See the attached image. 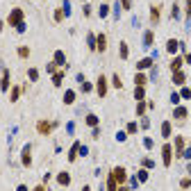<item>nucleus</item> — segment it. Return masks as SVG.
I'll list each match as a JSON object with an SVG mask.
<instances>
[{
	"instance_id": "8",
	"label": "nucleus",
	"mask_w": 191,
	"mask_h": 191,
	"mask_svg": "<svg viewBox=\"0 0 191 191\" xmlns=\"http://www.w3.org/2000/svg\"><path fill=\"white\" fill-rule=\"evenodd\" d=\"M57 180H59V184H68V182H71V177H68V173H59V177H57Z\"/></svg>"
},
{
	"instance_id": "5",
	"label": "nucleus",
	"mask_w": 191,
	"mask_h": 191,
	"mask_svg": "<svg viewBox=\"0 0 191 191\" xmlns=\"http://www.w3.org/2000/svg\"><path fill=\"white\" fill-rule=\"evenodd\" d=\"M114 177H116L119 182H123L125 180V171L123 168H116V171H114Z\"/></svg>"
},
{
	"instance_id": "18",
	"label": "nucleus",
	"mask_w": 191,
	"mask_h": 191,
	"mask_svg": "<svg viewBox=\"0 0 191 191\" xmlns=\"http://www.w3.org/2000/svg\"><path fill=\"white\" fill-rule=\"evenodd\" d=\"M150 41H152V34H150V32H146V39H143V43H146V46H150Z\"/></svg>"
},
{
	"instance_id": "21",
	"label": "nucleus",
	"mask_w": 191,
	"mask_h": 191,
	"mask_svg": "<svg viewBox=\"0 0 191 191\" xmlns=\"http://www.w3.org/2000/svg\"><path fill=\"white\" fill-rule=\"evenodd\" d=\"M107 11H109V7H107V5H103V7H100V16H103V18L107 16Z\"/></svg>"
},
{
	"instance_id": "10",
	"label": "nucleus",
	"mask_w": 191,
	"mask_h": 191,
	"mask_svg": "<svg viewBox=\"0 0 191 191\" xmlns=\"http://www.w3.org/2000/svg\"><path fill=\"white\" fill-rule=\"evenodd\" d=\"M55 62H57V64H64V52H62V50H57V55H55Z\"/></svg>"
},
{
	"instance_id": "15",
	"label": "nucleus",
	"mask_w": 191,
	"mask_h": 191,
	"mask_svg": "<svg viewBox=\"0 0 191 191\" xmlns=\"http://www.w3.org/2000/svg\"><path fill=\"white\" fill-rule=\"evenodd\" d=\"M173 80L180 84V82H184V75H182V73H175V75H173Z\"/></svg>"
},
{
	"instance_id": "14",
	"label": "nucleus",
	"mask_w": 191,
	"mask_h": 191,
	"mask_svg": "<svg viewBox=\"0 0 191 191\" xmlns=\"http://www.w3.org/2000/svg\"><path fill=\"white\" fill-rule=\"evenodd\" d=\"M150 64H152V62H150V59H141V62H139V68H148Z\"/></svg>"
},
{
	"instance_id": "3",
	"label": "nucleus",
	"mask_w": 191,
	"mask_h": 191,
	"mask_svg": "<svg viewBox=\"0 0 191 191\" xmlns=\"http://www.w3.org/2000/svg\"><path fill=\"white\" fill-rule=\"evenodd\" d=\"M23 164L30 166V146H25V148H23Z\"/></svg>"
},
{
	"instance_id": "12",
	"label": "nucleus",
	"mask_w": 191,
	"mask_h": 191,
	"mask_svg": "<svg viewBox=\"0 0 191 191\" xmlns=\"http://www.w3.org/2000/svg\"><path fill=\"white\" fill-rule=\"evenodd\" d=\"M134 96H137V100H141V98H143V87H137Z\"/></svg>"
},
{
	"instance_id": "2",
	"label": "nucleus",
	"mask_w": 191,
	"mask_h": 191,
	"mask_svg": "<svg viewBox=\"0 0 191 191\" xmlns=\"http://www.w3.org/2000/svg\"><path fill=\"white\" fill-rule=\"evenodd\" d=\"M98 93H100V96H105V93H107V82H105L103 75H100V80H98Z\"/></svg>"
},
{
	"instance_id": "16",
	"label": "nucleus",
	"mask_w": 191,
	"mask_h": 191,
	"mask_svg": "<svg viewBox=\"0 0 191 191\" xmlns=\"http://www.w3.org/2000/svg\"><path fill=\"white\" fill-rule=\"evenodd\" d=\"M121 57H123V59L128 57V46H125V43H121Z\"/></svg>"
},
{
	"instance_id": "17",
	"label": "nucleus",
	"mask_w": 191,
	"mask_h": 191,
	"mask_svg": "<svg viewBox=\"0 0 191 191\" xmlns=\"http://www.w3.org/2000/svg\"><path fill=\"white\" fill-rule=\"evenodd\" d=\"M98 50H105V36H98Z\"/></svg>"
},
{
	"instance_id": "7",
	"label": "nucleus",
	"mask_w": 191,
	"mask_h": 191,
	"mask_svg": "<svg viewBox=\"0 0 191 191\" xmlns=\"http://www.w3.org/2000/svg\"><path fill=\"white\" fill-rule=\"evenodd\" d=\"M73 100H75V93H73V91H66V93H64V103H66V105H71Z\"/></svg>"
},
{
	"instance_id": "22",
	"label": "nucleus",
	"mask_w": 191,
	"mask_h": 191,
	"mask_svg": "<svg viewBox=\"0 0 191 191\" xmlns=\"http://www.w3.org/2000/svg\"><path fill=\"white\" fill-rule=\"evenodd\" d=\"M114 87L121 89V80H119V75H114Z\"/></svg>"
},
{
	"instance_id": "11",
	"label": "nucleus",
	"mask_w": 191,
	"mask_h": 191,
	"mask_svg": "<svg viewBox=\"0 0 191 191\" xmlns=\"http://www.w3.org/2000/svg\"><path fill=\"white\" fill-rule=\"evenodd\" d=\"M87 123H89V125H98V119H96L93 114H89V116H87Z\"/></svg>"
},
{
	"instance_id": "13",
	"label": "nucleus",
	"mask_w": 191,
	"mask_h": 191,
	"mask_svg": "<svg viewBox=\"0 0 191 191\" xmlns=\"http://www.w3.org/2000/svg\"><path fill=\"white\" fill-rule=\"evenodd\" d=\"M162 134H164V137L171 134V125H168V123H164V128H162Z\"/></svg>"
},
{
	"instance_id": "19",
	"label": "nucleus",
	"mask_w": 191,
	"mask_h": 191,
	"mask_svg": "<svg viewBox=\"0 0 191 191\" xmlns=\"http://www.w3.org/2000/svg\"><path fill=\"white\" fill-rule=\"evenodd\" d=\"M7 87H9V75L5 73V78H2V89H7Z\"/></svg>"
},
{
	"instance_id": "24",
	"label": "nucleus",
	"mask_w": 191,
	"mask_h": 191,
	"mask_svg": "<svg viewBox=\"0 0 191 191\" xmlns=\"http://www.w3.org/2000/svg\"><path fill=\"white\" fill-rule=\"evenodd\" d=\"M16 191H27V186H23V184H21V186H18Z\"/></svg>"
},
{
	"instance_id": "20",
	"label": "nucleus",
	"mask_w": 191,
	"mask_h": 191,
	"mask_svg": "<svg viewBox=\"0 0 191 191\" xmlns=\"http://www.w3.org/2000/svg\"><path fill=\"white\" fill-rule=\"evenodd\" d=\"M146 180H148V173H146V171H141V173H139V182H146Z\"/></svg>"
},
{
	"instance_id": "23",
	"label": "nucleus",
	"mask_w": 191,
	"mask_h": 191,
	"mask_svg": "<svg viewBox=\"0 0 191 191\" xmlns=\"http://www.w3.org/2000/svg\"><path fill=\"white\" fill-rule=\"evenodd\" d=\"M64 14H66V16L71 14V5H68V2H64Z\"/></svg>"
},
{
	"instance_id": "25",
	"label": "nucleus",
	"mask_w": 191,
	"mask_h": 191,
	"mask_svg": "<svg viewBox=\"0 0 191 191\" xmlns=\"http://www.w3.org/2000/svg\"><path fill=\"white\" fill-rule=\"evenodd\" d=\"M123 5H125V7H130V0H123Z\"/></svg>"
},
{
	"instance_id": "6",
	"label": "nucleus",
	"mask_w": 191,
	"mask_h": 191,
	"mask_svg": "<svg viewBox=\"0 0 191 191\" xmlns=\"http://www.w3.org/2000/svg\"><path fill=\"white\" fill-rule=\"evenodd\" d=\"M166 50H168V52H175L177 50V41H175V39H171V41L166 43Z\"/></svg>"
},
{
	"instance_id": "4",
	"label": "nucleus",
	"mask_w": 191,
	"mask_h": 191,
	"mask_svg": "<svg viewBox=\"0 0 191 191\" xmlns=\"http://www.w3.org/2000/svg\"><path fill=\"white\" fill-rule=\"evenodd\" d=\"M164 164H171V146H164Z\"/></svg>"
},
{
	"instance_id": "26",
	"label": "nucleus",
	"mask_w": 191,
	"mask_h": 191,
	"mask_svg": "<svg viewBox=\"0 0 191 191\" xmlns=\"http://www.w3.org/2000/svg\"><path fill=\"white\" fill-rule=\"evenodd\" d=\"M82 191H89V186H84V189H82Z\"/></svg>"
},
{
	"instance_id": "1",
	"label": "nucleus",
	"mask_w": 191,
	"mask_h": 191,
	"mask_svg": "<svg viewBox=\"0 0 191 191\" xmlns=\"http://www.w3.org/2000/svg\"><path fill=\"white\" fill-rule=\"evenodd\" d=\"M21 18H23V11H21V9H14V11L9 14V23H11V25L21 23Z\"/></svg>"
},
{
	"instance_id": "27",
	"label": "nucleus",
	"mask_w": 191,
	"mask_h": 191,
	"mask_svg": "<svg viewBox=\"0 0 191 191\" xmlns=\"http://www.w3.org/2000/svg\"><path fill=\"white\" fill-rule=\"evenodd\" d=\"M36 191H43V189H41V186H39V189H36Z\"/></svg>"
},
{
	"instance_id": "9",
	"label": "nucleus",
	"mask_w": 191,
	"mask_h": 191,
	"mask_svg": "<svg viewBox=\"0 0 191 191\" xmlns=\"http://www.w3.org/2000/svg\"><path fill=\"white\" fill-rule=\"evenodd\" d=\"M175 116H177V119H184V116H186V109L184 107H177L175 109Z\"/></svg>"
}]
</instances>
